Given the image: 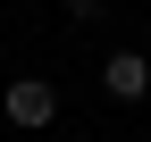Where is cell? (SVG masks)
Wrapping results in <instances>:
<instances>
[{
  "instance_id": "cell-1",
  "label": "cell",
  "mask_w": 151,
  "mask_h": 142,
  "mask_svg": "<svg viewBox=\"0 0 151 142\" xmlns=\"http://www.w3.org/2000/svg\"><path fill=\"white\" fill-rule=\"evenodd\" d=\"M0 109H9V126H17V134H42L50 117H59V84H50V75H9Z\"/></svg>"
},
{
  "instance_id": "cell-2",
  "label": "cell",
  "mask_w": 151,
  "mask_h": 142,
  "mask_svg": "<svg viewBox=\"0 0 151 142\" xmlns=\"http://www.w3.org/2000/svg\"><path fill=\"white\" fill-rule=\"evenodd\" d=\"M101 92L109 100H143L151 92V59H143V50H109V59H101Z\"/></svg>"
},
{
  "instance_id": "cell-3",
  "label": "cell",
  "mask_w": 151,
  "mask_h": 142,
  "mask_svg": "<svg viewBox=\"0 0 151 142\" xmlns=\"http://www.w3.org/2000/svg\"><path fill=\"white\" fill-rule=\"evenodd\" d=\"M101 9H109V0H67V17H76V25H92Z\"/></svg>"
}]
</instances>
